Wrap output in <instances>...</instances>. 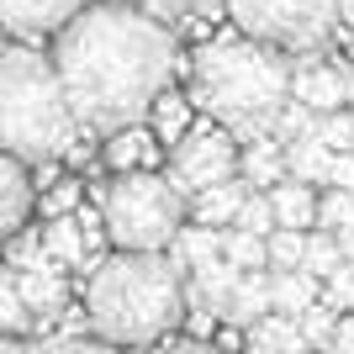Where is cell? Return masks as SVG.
Returning <instances> with one entry per match:
<instances>
[{
    "label": "cell",
    "instance_id": "e575fe53",
    "mask_svg": "<svg viewBox=\"0 0 354 354\" xmlns=\"http://www.w3.org/2000/svg\"><path fill=\"white\" fill-rule=\"evenodd\" d=\"M328 185H344V191H354V153H339L333 159V180Z\"/></svg>",
    "mask_w": 354,
    "mask_h": 354
},
{
    "label": "cell",
    "instance_id": "6da1fadb",
    "mask_svg": "<svg viewBox=\"0 0 354 354\" xmlns=\"http://www.w3.org/2000/svg\"><path fill=\"white\" fill-rule=\"evenodd\" d=\"M53 64L85 133H122L153 117L175 80V27L138 0H95L53 37Z\"/></svg>",
    "mask_w": 354,
    "mask_h": 354
},
{
    "label": "cell",
    "instance_id": "d4e9b609",
    "mask_svg": "<svg viewBox=\"0 0 354 354\" xmlns=\"http://www.w3.org/2000/svg\"><path fill=\"white\" fill-rule=\"evenodd\" d=\"M307 243L312 233H301V227H275L270 233V270H307Z\"/></svg>",
    "mask_w": 354,
    "mask_h": 354
},
{
    "label": "cell",
    "instance_id": "30bf717a",
    "mask_svg": "<svg viewBox=\"0 0 354 354\" xmlns=\"http://www.w3.org/2000/svg\"><path fill=\"white\" fill-rule=\"evenodd\" d=\"M275 312V291H270V270H243V281L233 286L227 307H222V323H233L249 333L254 323H265Z\"/></svg>",
    "mask_w": 354,
    "mask_h": 354
},
{
    "label": "cell",
    "instance_id": "ba28073f",
    "mask_svg": "<svg viewBox=\"0 0 354 354\" xmlns=\"http://www.w3.org/2000/svg\"><path fill=\"white\" fill-rule=\"evenodd\" d=\"M90 0H0V21L11 37L32 43V37H59Z\"/></svg>",
    "mask_w": 354,
    "mask_h": 354
},
{
    "label": "cell",
    "instance_id": "4fadbf2b",
    "mask_svg": "<svg viewBox=\"0 0 354 354\" xmlns=\"http://www.w3.org/2000/svg\"><path fill=\"white\" fill-rule=\"evenodd\" d=\"M291 95L301 106H312L317 117L323 111H339L344 101H349V74H339V69H296V85H291Z\"/></svg>",
    "mask_w": 354,
    "mask_h": 354
},
{
    "label": "cell",
    "instance_id": "4316f807",
    "mask_svg": "<svg viewBox=\"0 0 354 354\" xmlns=\"http://www.w3.org/2000/svg\"><path fill=\"white\" fill-rule=\"evenodd\" d=\"M344 259H349V254H344V238L317 227V233H312V243H307V270L317 275V281H328V275H333Z\"/></svg>",
    "mask_w": 354,
    "mask_h": 354
},
{
    "label": "cell",
    "instance_id": "603a6c76",
    "mask_svg": "<svg viewBox=\"0 0 354 354\" xmlns=\"http://www.w3.org/2000/svg\"><path fill=\"white\" fill-rule=\"evenodd\" d=\"M222 254H227L238 270H270V238L249 233V227H227V243H222Z\"/></svg>",
    "mask_w": 354,
    "mask_h": 354
},
{
    "label": "cell",
    "instance_id": "f1b7e54d",
    "mask_svg": "<svg viewBox=\"0 0 354 354\" xmlns=\"http://www.w3.org/2000/svg\"><path fill=\"white\" fill-rule=\"evenodd\" d=\"M339 323H344V317H339V312H333V307H328V301H317V307H307V312H301V333H307V344H312V349H333V339H339Z\"/></svg>",
    "mask_w": 354,
    "mask_h": 354
},
{
    "label": "cell",
    "instance_id": "d6986e66",
    "mask_svg": "<svg viewBox=\"0 0 354 354\" xmlns=\"http://www.w3.org/2000/svg\"><path fill=\"white\" fill-rule=\"evenodd\" d=\"M333 159H339V153H333V148L317 138V127L286 148V164H291V175H296V180H307V185H328V180H333Z\"/></svg>",
    "mask_w": 354,
    "mask_h": 354
},
{
    "label": "cell",
    "instance_id": "836d02e7",
    "mask_svg": "<svg viewBox=\"0 0 354 354\" xmlns=\"http://www.w3.org/2000/svg\"><path fill=\"white\" fill-rule=\"evenodd\" d=\"M127 354H217L212 344H148V349H127Z\"/></svg>",
    "mask_w": 354,
    "mask_h": 354
},
{
    "label": "cell",
    "instance_id": "74e56055",
    "mask_svg": "<svg viewBox=\"0 0 354 354\" xmlns=\"http://www.w3.org/2000/svg\"><path fill=\"white\" fill-rule=\"evenodd\" d=\"M344 254H349V259H354V233H344Z\"/></svg>",
    "mask_w": 354,
    "mask_h": 354
},
{
    "label": "cell",
    "instance_id": "8d00e7d4",
    "mask_svg": "<svg viewBox=\"0 0 354 354\" xmlns=\"http://www.w3.org/2000/svg\"><path fill=\"white\" fill-rule=\"evenodd\" d=\"M339 21H344V27H354V0H339Z\"/></svg>",
    "mask_w": 354,
    "mask_h": 354
},
{
    "label": "cell",
    "instance_id": "1f68e13d",
    "mask_svg": "<svg viewBox=\"0 0 354 354\" xmlns=\"http://www.w3.org/2000/svg\"><path fill=\"white\" fill-rule=\"evenodd\" d=\"M323 301L333 312H354V259H344V265L323 281Z\"/></svg>",
    "mask_w": 354,
    "mask_h": 354
},
{
    "label": "cell",
    "instance_id": "5b68a950",
    "mask_svg": "<svg viewBox=\"0 0 354 354\" xmlns=\"http://www.w3.org/2000/svg\"><path fill=\"white\" fill-rule=\"evenodd\" d=\"M185 217H191V196L169 175H153V169H122L101 191V222L117 249L164 254L180 238Z\"/></svg>",
    "mask_w": 354,
    "mask_h": 354
},
{
    "label": "cell",
    "instance_id": "8992f818",
    "mask_svg": "<svg viewBox=\"0 0 354 354\" xmlns=\"http://www.w3.org/2000/svg\"><path fill=\"white\" fill-rule=\"evenodd\" d=\"M238 32L265 37L286 53H312L339 27V0H227Z\"/></svg>",
    "mask_w": 354,
    "mask_h": 354
},
{
    "label": "cell",
    "instance_id": "e0dca14e",
    "mask_svg": "<svg viewBox=\"0 0 354 354\" xmlns=\"http://www.w3.org/2000/svg\"><path fill=\"white\" fill-rule=\"evenodd\" d=\"M43 249L53 254L64 270H85V259H90L95 243H90V233H85V222H80V217H53L43 227Z\"/></svg>",
    "mask_w": 354,
    "mask_h": 354
},
{
    "label": "cell",
    "instance_id": "83f0119b",
    "mask_svg": "<svg viewBox=\"0 0 354 354\" xmlns=\"http://www.w3.org/2000/svg\"><path fill=\"white\" fill-rule=\"evenodd\" d=\"M27 354H122V349L106 339H85V333H53V339L27 344Z\"/></svg>",
    "mask_w": 354,
    "mask_h": 354
},
{
    "label": "cell",
    "instance_id": "8fae6325",
    "mask_svg": "<svg viewBox=\"0 0 354 354\" xmlns=\"http://www.w3.org/2000/svg\"><path fill=\"white\" fill-rule=\"evenodd\" d=\"M32 212V175H27V159H16L6 153L0 159V233L16 238L21 233V222Z\"/></svg>",
    "mask_w": 354,
    "mask_h": 354
},
{
    "label": "cell",
    "instance_id": "7a4b0ae2",
    "mask_svg": "<svg viewBox=\"0 0 354 354\" xmlns=\"http://www.w3.org/2000/svg\"><path fill=\"white\" fill-rule=\"evenodd\" d=\"M85 312L95 339L117 349H148L164 344L191 312V275L175 265V254L117 249L90 270Z\"/></svg>",
    "mask_w": 354,
    "mask_h": 354
},
{
    "label": "cell",
    "instance_id": "484cf974",
    "mask_svg": "<svg viewBox=\"0 0 354 354\" xmlns=\"http://www.w3.org/2000/svg\"><path fill=\"white\" fill-rule=\"evenodd\" d=\"M0 323H6V333H16V339L37 323V312L27 307V296H21V286H16L11 270H6V281H0Z\"/></svg>",
    "mask_w": 354,
    "mask_h": 354
},
{
    "label": "cell",
    "instance_id": "d6a6232c",
    "mask_svg": "<svg viewBox=\"0 0 354 354\" xmlns=\"http://www.w3.org/2000/svg\"><path fill=\"white\" fill-rule=\"evenodd\" d=\"M80 196H85V185H80V180H59V185H48L43 212H48V217H69V212L80 207Z\"/></svg>",
    "mask_w": 354,
    "mask_h": 354
},
{
    "label": "cell",
    "instance_id": "44dd1931",
    "mask_svg": "<svg viewBox=\"0 0 354 354\" xmlns=\"http://www.w3.org/2000/svg\"><path fill=\"white\" fill-rule=\"evenodd\" d=\"M148 16H159V21H169V27H180V21H207V16L227 11V0H138Z\"/></svg>",
    "mask_w": 354,
    "mask_h": 354
},
{
    "label": "cell",
    "instance_id": "5bb4252c",
    "mask_svg": "<svg viewBox=\"0 0 354 354\" xmlns=\"http://www.w3.org/2000/svg\"><path fill=\"white\" fill-rule=\"evenodd\" d=\"M270 201H275V217H281V227H301V233H312L317 227V185H307V180L286 175L275 191H270Z\"/></svg>",
    "mask_w": 354,
    "mask_h": 354
},
{
    "label": "cell",
    "instance_id": "f546056e",
    "mask_svg": "<svg viewBox=\"0 0 354 354\" xmlns=\"http://www.w3.org/2000/svg\"><path fill=\"white\" fill-rule=\"evenodd\" d=\"M233 227H249V233L270 238L275 227H281V217H275V201H270V191H249V201H243V212H238Z\"/></svg>",
    "mask_w": 354,
    "mask_h": 354
},
{
    "label": "cell",
    "instance_id": "9a60e30c",
    "mask_svg": "<svg viewBox=\"0 0 354 354\" xmlns=\"http://www.w3.org/2000/svg\"><path fill=\"white\" fill-rule=\"evenodd\" d=\"M307 333H301V317H286V312H270L265 323L249 328V354H307Z\"/></svg>",
    "mask_w": 354,
    "mask_h": 354
},
{
    "label": "cell",
    "instance_id": "ac0fdd59",
    "mask_svg": "<svg viewBox=\"0 0 354 354\" xmlns=\"http://www.w3.org/2000/svg\"><path fill=\"white\" fill-rule=\"evenodd\" d=\"M222 243H227V227H207V222H191V227H180V238L169 243V254H175V265L191 275V270H201L207 259H217Z\"/></svg>",
    "mask_w": 354,
    "mask_h": 354
},
{
    "label": "cell",
    "instance_id": "4dcf8cb0",
    "mask_svg": "<svg viewBox=\"0 0 354 354\" xmlns=\"http://www.w3.org/2000/svg\"><path fill=\"white\" fill-rule=\"evenodd\" d=\"M317 138L333 153H354V111H323L317 117Z\"/></svg>",
    "mask_w": 354,
    "mask_h": 354
},
{
    "label": "cell",
    "instance_id": "f35d334b",
    "mask_svg": "<svg viewBox=\"0 0 354 354\" xmlns=\"http://www.w3.org/2000/svg\"><path fill=\"white\" fill-rule=\"evenodd\" d=\"M349 106H354V74H349Z\"/></svg>",
    "mask_w": 354,
    "mask_h": 354
},
{
    "label": "cell",
    "instance_id": "2e32d148",
    "mask_svg": "<svg viewBox=\"0 0 354 354\" xmlns=\"http://www.w3.org/2000/svg\"><path fill=\"white\" fill-rule=\"evenodd\" d=\"M270 291H275V312L301 317L307 307L323 301V281L312 270H270Z\"/></svg>",
    "mask_w": 354,
    "mask_h": 354
},
{
    "label": "cell",
    "instance_id": "3957f363",
    "mask_svg": "<svg viewBox=\"0 0 354 354\" xmlns=\"http://www.w3.org/2000/svg\"><path fill=\"white\" fill-rule=\"evenodd\" d=\"M291 59L286 48L249 37V32H227L196 48V80H191V101L196 111H207L212 122L233 127L243 143L275 133L281 111L291 106Z\"/></svg>",
    "mask_w": 354,
    "mask_h": 354
},
{
    "label": "cell",
    "instance_id": "7402d4cb",
    "mask_svg": "<svg viewBox=\"0 0 354 354\" xmlns=\"http://www.w3.org/2000/svg\"><path fill=\"white\" fill-rule=\"evenodd\" d=\"M191 111H196L191 90H185V95H159V106H153V122H159V138H164V143H180V138L196 127Z\"/></svg>",
    "mask_w": 354,
    "mask_h": 354
},
{
    "label": "cell",
    "instance_id": "9c48e42d",
    "mask_svg": "<svg viewBox=\"0 0 354 354\" xmlns=\"http://www.w3.org/2000/svg\"><path fill=\"white\" fill-rule=\"evenodd\" d=\"M11 275L21 286V296H27V307L37 312V328H48L59 312H69V275H64L59 259H43V265H32V270H11Z\"/></svg>",
    "mask_w": 354,
    "mask_h": 354
},
{
    "label": "cell",
    "instance_id": "ffe728a7",
    "mask_svg": "<svg viewBox=\"0 0 354 354\" xmlns=\"http://www.w3.org/2000/svg\"><path fill=\"white\" fill-rule=\"evenodd\" d=\"M101 153H106V169H117V175L122 169H143V164L153 159V138H148L143 127H122V133L106 138Z\"/></svg>",
    "mask_w": 354,
    "mask_h": 354
},
{
    "label": "cell",
    "instance_id": "cb8c5ba5",
    "mask_svg": "<svg viewBox=\"0 0 354 354\" xmlns=\"http://www.w3.org/2000/svg\"><path fill=\"white\" fill-rule=\"evenodd\" d=\"M317 227L323 233H354V191H344V185H328L323 201H317Z\"/></svg>",
    "mask_w": 354,
    "mask_h": 354
},
{
    "label": "cell",
    "instance_id": "7c38bea8",
    "mask_svg": "<svg viewBox=\"0 0 354 354\" xmlns=\"http://www.w3.org/2000/svg\"><path fill=\"white\" fill-rule=\"evenodd\" d=\"M249 180L233 175V180H222V185H212V191L191 196V222H207V227H233L238 212H243V201H249Z\"/></svg>",
    "mask_w": 354,
    "mask_h": 354
},
{
    "label": "cell",
    "instance_id": "277c9868",
    "mask_svg": "<svg viewBox=\"0 0 354 354\" xmlns=\"http://www.w3.org/2000/svg\"><path fill=\"white\" fill-rule=\"evenodd\" d=\"M80 138V117L74 101L59 80L53 53H37L16 37L0 53V143L6 153L37 164H53L59 153H69Z\"/></svg>",
    "mask_w": 354,
    "mask_h": 354
},
{
    "label": "cell",
    "instance_id": "d590c367",
    "mask_svg": "<svg viewBox=\"0 0 354 354\" xmlns=\"http://www.w3.org/2000/svg\"><path fill=\"white\" fill-rule=\"evenodd\" d=\"M333 344L354 354V312H349V317H344V323H339V339H333Z\"/></svg>",
    "mask_w": 354,
    "mask_h": 354
},
{
    "label": "cell",
    "instance_id": "52a82bcc",
    "mask_svg": "<svg viewBox=\"0 0 354 354\" xmlns=\"http://www.w3.org/2000/svg\"><path fill=\"white\" fill-rule=\"evenodd\" d=\"M238 164H243L238 133L207 117L175 143V153H169V180H175L185 196H201V191H212V185H222V180H233Z\"/></svg>",
    "mask_w": 354,
    "mask_h": 354
}]
</instances>
